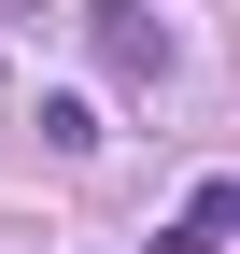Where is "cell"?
Returning a JSON list of instances; mask_svg holds the SVG:
<instances>
[{
    "mask_svg": "<svg viewBox=\"0 0 240 254\" xmlns=\"http://www.w3.org/2000/svg\"><path fill=\"white\" fill-rule=\"evenodd\" d=\"M85 43L113 57V85H170V28L141 14V0H85Z\"/></svg>",
    "mask_w": 240,
    "mask_h": 254,
    "instance_id": "obj_1",
    "label": "cell"
},
{
    "mask_svg": "<svg viewBox=\"0 0 240 254\" xmlns=\"http://www.w3.org/2000/svg\"><path fill=\"white\" fill-rule=\"evenodd\" d=\"M184 226H198V240H226V226H240V184H198V198H184Z\"/></svg>",
    "mask_w": 240,
    "mask_h": 254,
    "instance_id": "obj_2",
    "label": "cell"
}]
</instances>
